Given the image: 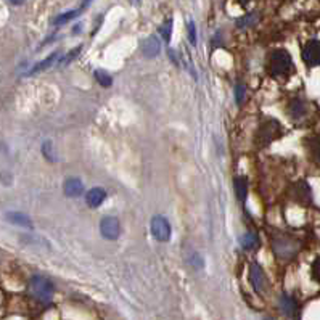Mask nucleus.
Instances as JSON below:
<instances>
[{
	"label": "nucleus",
	"instance_id": "obj_1",
	"mask_svg": "<svg viewBox=\"0 0 320 320\" xmlns=\"http://www.w3.org/2000/svg\"><path fill=\"white\" fill-rule=\"evenodd\" d=\"M29 288H31V293L32 296L41 301V303L47 304L52 301V296H53V283L47 278V277H42V275H34L31 278V283H29Z\"/></svg>",
	"mask_w": 320,
	"mask_h": 320
},
{
	"label": "nucleus",
	"instance_id": "obj_2",
	"mask_svg": "<svg viewBox=\"0 0 320 320\" xmlns=\"http://www.w3.org/2000/svg\"><path fill=\"white\" fill-rule=\"evenodd\" d=\"M270 71L274 76H285L293 71V60L287 50H275L270 56Z\"/></svg>",
	"mask_w": 320,
	"mask_h": 320
},
{
	"label": "nucleus",
	"instance_id": "obj_3",
	"mask_svg": "<svg viewBox=\"0 0 320 320\" xmlns=\"http://www.w3.org/2000/svg\"><path fill=\"white\" fill-rule=\"evenodd\" d=\"M280 134H281V127L278 122L274 119H269L261 124L258 135H256V144L259 147H267L269 144H272V140H275Z\"/></svg>",
	"mask_w": 320,
	"mask_h": 320
},
{
	"label": "nucleus",
	"instance_id": "obj_4",
	"mask_svg": "<svg viewBox=\"0 0 320 320\" xmlns=\"http://www.w3.org/2000/svg\"><path fill=\"white\" fill-rule=\"evenodd\" d=\"M152 233L158 241H169L171 240V224L164 216H155L152 219Z\"/></svg>",
	"mask_w": 320,
	"mask_h": 320
},
{
	"label": "nucleus",
	"instance_id": "obj_5",
	"mask_svg": "<svg viewBox=\"0 0 320 320\" xmlns=\"http://www.w3.org/2000/svg\"><path fill=\"white\" fill-rule=\"evenodd\" d=\"M100 232L106 240H118L121 233V225L119 221L115 216H106L100 222Z\"/></svg>",
	"mask_w": 320,
	"mask_h": 320
},
{
	"label": "nucleus",
	"instance_id": "obj_6",
	"mask_svg": "<svg viewBox=\"0 0 320 320\" xmlns=\"http://www.w3.org/2000/svg\"><path fill=\"white\" fill-rule=\"evenodd\" d=\"M303 60L309 66H318L320 64V41L318 39H312L304 45Z\"/></svg>",
	"mask_w": 320,
	"mask_h": 320
},
{
	"label": "nucleus",
	"instance_id": "obj_7",
	"mask_svg": "<svg viewBox=\"0 0 320 320\" xmlns=\"http://www.w3.org/2000/svg\"><path fill=\"white\" fill-rule=\"evenodd\" d=\"M250 278H251L253 288L256 290V293H264L267 288V278L264 275V270L261 269L259 264H251Z\"/></svg>",
	"mask_w": 320,
	"mask_h": 320
},
{
	"label": "nucleus",
	"instance_id": "obj_8",
	"mask_svg": "<svg viewBox=\"0 0 320 320\" xmlns=\"http://www.w3.org/2000/svg\"><path fill=\"white\" fill-rule=\"evenodd\" d=\"M161 52V42H159L158 35H150L142 42V53L145 58H155Z\"/></svg>",
	"mask_w": 320,
	"mask_h": 320
},
{
	"label": "nucleus",
	"instance_id": "obj_9",
	"mask_svg": "<svg viewBox=\"0 0 320 320\" xmlns=\"http://www.w3.org/2000/svg\"><path fill=\"white\" fill-rule=\"evenodd\" d=\"M293 195H295V200L299 201L301 204H309L312 201V193H310V188L304 181H299L295 184Z\"/></svg>",
	"mask_w": 320,
	"mask_h": 320
},
{
	"label": "nucleus",
	"instance_id": "obj_10",
	"mask_svg": "<svg viewBox=\"0 0 320 320\" xmlns=\"http://www.w3.org/2000/svg\"><path fill=\"white\" fill-rule=\"evenodd\" d=\"M63 190L66 196H71V198H76V196H81L84 192V184L81 182V179L76 177H69L64 181Z\"/></svg>",
	"mask_w": 320,
	"mask_h": 320
},
{
	"label": "nucleus",
	"instance_id": "obj_11",
	"mask_svg": "<svg viewBox=\"0 0 320 320\" xmlns=\"http://www.w3.org/2000/svg\"><path fill=\"white\" fill-rule=\"evenodd\" d=\"M278 304H280V309H281V312H283L285 315L288 317H295L298 314V304H296V301L295 298H291L290 295L283 293L280 296V301H278Z\"/></svg>",
	"mask_w": 320,
	"mask_h": 320
},
{
	"label": "nucleus",
	"instance_id": "obj_12",
	"mask_svg": "<svg viewBox=\"0 0 320 320\" xmlns=\"http://www.w3.org/2000/svg\"><path fill=\"white\" fill-rule=\"evenodd\" d=\"M105 198H106V192L100 187H95V188H92V190L87 192L86 203L90 206V208H98V206L105 201Z\"/></svg>",
	"mask_w": 320,
	"mask_h": 320
},
{
	"label": "nucleus",
	"instance_id": "obj_13",
	"mask_svg": "<svg viewBox=\"0 0 320 320\" xmlns=\"http://www.w3.org/2000/svg\"><path fill=\"white\" fill-rule=\"evenodd\" d=\"M5 219L10 222V224H15V225H21V227H26V229H32V222H31V218L29 216H26L23 212H16V211H10L5 214Z\"/></svg>",
	"mask_w": 320,
	"mask_h": 320
},
{
	"label": "nucleus",
	"instance_id": "obj_14",
	"mask_svg": "<svg viewBox=\"0 0 320 320\" xmlns=\"http://www.w3.org/2000/svg\"><path fill=\"white\" fill-rule=\"evenodd\" d=\"M60 56H61L60 52H55V53H52L50 56H47V58H45L44 61H39L37 64H34V68H32V69L27 71V76H32V74H37V73H41V71H45L47 68L53 66V64L60 60Z\"/></svg>",
	"mask_w": 320,
	"mask_h": 320
},
{
	"label": "nucleus",
	"instance_id": "obj_15",
	"mask_svg": "<svg viewBox=\"0 0 320 320\" xmlns=\"http://www.w3.org/2000/svg\"><path fill=\"white\" fill-rule=\"evenodd\" d=\"M233 188H235V195H237V198L240 201L246 200V195H248V181L246 177H233Z\"/></svg>",
	"mask_w": 320,
	"mask_h": 320
},
{
	"label": "nucleus",
	"instance_id": "obj_16",
	"mask_svg": "<svg viewBox=\"0 0 320 320\" xmlns=\"http://www.w3.org/2000/svg\"><path fill=\"white\" fill-rule=\"evenodd\" d=\"M281 248L283 250H287V258H291L293 256V254L296 253V244L291 241V240H288V238H281V240H277L275 243H274V250H275V253H278Z\"/></svg>",
	"mask_w": 320,
	"mask_h": 320
},
{
	"label": "nucleus",
	"instance_id": "obj_17",
	"mask_svg": "<svg viewBox=\"0 0 320 320\" xmlns=\"http://www.w3.org/2000/svg\"><path fill=\"white\" fill-rule=\"evenodd\" d=\"M309 152L314 161L320 164V135L309 138Z\"/></svg>",
	"mask_w": 320,
	"mask_h": 320
},
{
	"label": "nucleus",
	"instance_id": "obj_18",
	"mask_svg": "<svg viewBox=\"0 0 320 320\" xmlns=\"http://www.w3.org/2000/svg\"><path fill=\"white\" fill-rule=\"evenodd\" d=\"M93 76H95L97 82L100 84L101 87H111L113 79H111V76L105 69H95V71H93Z\"/></svg>",
	"mask_w": 320,
	"mask_h": 320
},
{
	"label": "nucleus",
	"instance_id": "obj_19",
	"mask_svg": "<svg viewBox=\"0 0 320 320\" xmlns=\"http://www.w3.org/2000/svg\"><path fill=\"white\" fill-rule=\"evenodd\" d=\"M290 111H291V115H293V118H301L306 113V106H304V101L303 100H293L291 101V105H290Z\"/></svg>",
	"mask_w": 320,
	"mask_h": 320
},
{
	"label": "nucleus",
	"instance_id": "obj_20",
	"mask_svg": "<svg viewBox=\"0 0 320 320\" xmlns=\"http://www.w3.org/2000/svg\"><path fill=\"white\" fill-rule=\"evenodd\" d=\"M79 13H81V10H71V12H66V13H61L60 16H56L55 20H53V24L60 26V24L68 23V21L74 20V18H76Z\"/></svg>",
	"mask_w": 320,
	"mask_h": 320
},
{
	"label": "nucleus",
	"instance_id": "obj_21",
	"mask_svg": "<svg viewBox=\"0 0 320 320\" xmlns=\"http://www.w3.org/2000/svg\"><path fill=\"white\" fill-rule=\"evenodd\" d=\"M241 246L243 250H253L258 246V237L254 233H244L241 238Z\"/></svg>",
	"mask_w": 320,
	"mask_h": 320
},
{
	"label": "nucleus",
	"instance_id": "obj_22",
	"mask_svg": "<svg viewBox=\"0 0 320 320\" xmlns=\"http://www.w3.org/2000/svg\"><path fill=\"white\" fill-rule=\"evenodd\" d=\"M159 34H161L164 42H171V34H172V20H171V18L164 21V24L161 26V29H159Z\"/></svg>",
	"mask_w": 320,
	"mask_h": 320
},
{
	"label": "nucleus",
	"instance_id": "obj_23",
	"mask_svg": "<svg viewBox=\"0 0 320 320\" xmlns=\"http://www.w3.org/2000/svg\"><path fill=\"white\" fill-rule=\"evenodd\" d=\"M256 20H258L256 13H251V15L240 18V20L237 21V26L240 27V29H246V27H250V26H253L254 23H256Z\"/></svg>",
	"mask_w": 320,
	"mask_h": 320
},
{
	"label": "nucleus",
	"instance_id": "obj_24",
	"mask_svg": "<svg viewBox=\"0 0 320 320\" xmlns=\"http://www.w3.org/2000/svg\"><path fill=\"white\" fill-rule=\"evenodd\" d=\"M82 50V45H79V47H76V49H74V50H71L69 52V55H66V56H64V58L60 61V66H66V64L68 63H71L74 58H76V56L79 55V52Z\"/></svg>",
	"mask_w": 320,
	"mask_h": 320
},
{
	"label": "nucleus",
	"instance_id": "obj_25",
	"mask_svg": "<svg viewBox=\"0 0 320 320\" xmlns=\"http://www.w3.org/2000/svg\"><path fill=\"white\" fill-rule=\"evenodd\" d=\"M42 155L49 159V161H55V159H56L53 150H52V142H49V140L44 142V145H42Z\"/></svg>",
	"mask_w": 320,
	"mask_h": 320
},
{
	"label": "nucleus",
	"instance_id": "obj_26",
	"mask_svg": "<svg viewBox=\"0 0 320 320\" xmlns=\"http://www.w3.org/2000/svg\"><path fill=\"white\" fill-rule=\"evenodd\" d=\"M188 41H190L192 45H196V26L193 21H188Z\"/></svg>",
	"mask_w": 320,
	"mask_h": 320
},
{
	"label": "nucleus",
	"instance_id": "obj_27",
	"mask_svg": "<svg viewBox=\"0 0 320 320\" xmlns=\"http://www.w3.org/2000/svg\"><path fill=\"white\" fill-rule=\"evenodd\" d=\"M190 262H192L193 269H203V266H204V262H203V259H201V256L198 253H192Z\"/></svg>",
	"mask_w": 320,
	"mask_h": 320
},
{
	"label": "nucleus",
	"instance_id": "obj_28",
	"mask_svg": "<svg viewBox=\"0 0 320 320\" xmlns=\"http://www.w3.org/2000/svg\"><path fill=\"white\" fill-rule=\"evenodd\" d=\"M243 97H244V86L243 84H238V86L235 87V100H237V103H241Z\"/></svg>",
	"mask_w": 320,
	"mask_h": 320
},
{
	"label": "nucleus",
	"instance_id": "obj_29",
	"mask_svg": "<svg viewBox=\"0 0 320 320\" xmlns=\"http://www.w3.org/2000/svg\"><path fill=\"white\" fill-rule=\"evenodd\" d=\"M312 275L317 281H320V258L314 262V266H312Z\"/></svg>",
	"mask_w": 320,
	"mask_h": 320
},
{
	"label": "nucleus",
	"instance_id": "obj_30",
	"mask_svg": "<svg viewBox=\"0 0 320 320\" xmlns=\"http://www.w3.org/2000/svg\"><path fill=\"white\" fill-rule=\"evenodd\" d=\"M24 2V0H10V4H13V5H21Z\"/></svg>",
	"mask_w": 320,
	"mask_h": 320
},
{
	"label": "nucleus",
	"instance_id": "obj_31",
	"mask_svg": "<svg viewBox=\"0 0 320 320\" xmlns=\"http://www.w3.org/2000/svg\"><path fill=\"white\" fill-rule=\"evenodd\" d=\"M92 2V0H84L82 2V8H86V7H89V4Z\"/></svg>",
	"mask_w": 320,
	"mask_h": 320
},
{
	"label": "nucleus",
	"instance_id": "obj_32",
	"mask_svg": "<svg viewBox=\"0 0 320 320\" xmlns=\"http://www.w3.org/2000/svg\"><path fill=\"white\" fill-rule=\"evenodd\" d=\"M132 2H134V4H138V0H132Z\"/></svg>",
	"mask_w": 320,
	"mask_h": 320
}]
</instances>
